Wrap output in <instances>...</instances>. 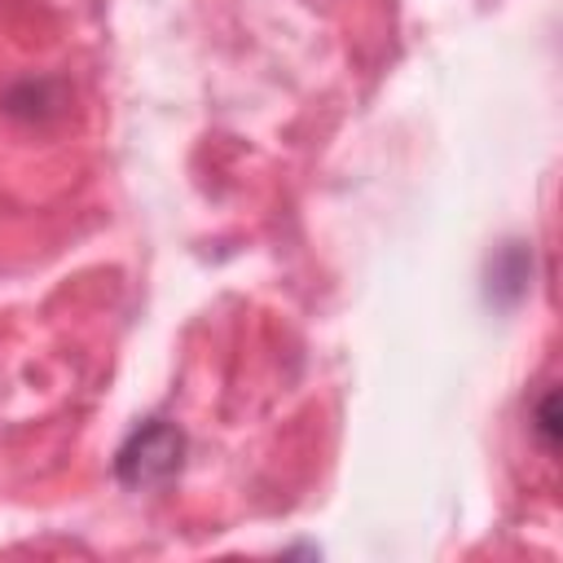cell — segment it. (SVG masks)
Returning <instances> with one entry per match:
<instances>
[{"label":"cell","instance_id":"obj_1","mask_svg":"<svg viewBox=\"0 0 563 563\" xmlns=\"http://www.w3.org/2000/svg\"><path fill=\"white\" fill-rule=\"evenodd\" d=\"M180 457H185V435L167 422H145L119 449L114 466H119V479L128 488H154V484H167L180 471Z\"/></svg>","mask_w":563,"mask_h":563},{"label":"cell","instance_id":"obj_2","mask_svg":"<svg viewBox=\"0 0 563 563\" xmlns=\"http://www.w3.org/2000/svg\"><path fill=\"white\" fill-rule=\"evenodd\" d=\"M537 435H541V444L550 453L559 449V396L554 391H545L541 405H537Z\"/></svg>","mask_w":563,"mask_h":563}]
</instances>
